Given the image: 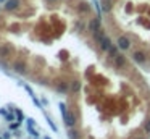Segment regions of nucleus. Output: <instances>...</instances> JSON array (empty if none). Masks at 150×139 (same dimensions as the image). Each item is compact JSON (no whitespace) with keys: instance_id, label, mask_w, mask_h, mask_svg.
I'll use <instances>...</instances> for the list:
<instances>
[{"instance_id":"obj_11","label":"nucleus","mask_w":150,"mask_h":139,"mask_svg":"<svg viewBox=\"0 0 150 139\" xmlns=\"http://www.w3.org/2000/svg\"><path fill=\"white\" fill-rule=\"evenodd\" d=\"M145 131H147V133H150V120L147 121V125H145Z\"/></svg>"},{"instance_id":"obj_14","label":"nucleus","mask_w":150,"mask_h":139,"mask_svg":"<svg viewBox=\"0 0 150 139\" xmlns=\"http://www.w3.org/2000/svg\"><path fill=\"white\" fill-rule=\"evenodd\" d=\"M136 139H144V138H136Z\"/></svg>"},{"instance_id":"obj_1","label":"nucleus","mask_w":150,"mask_h":139,"mask_svg":"<svg viewBox=\"0 0 150 139\" xmlns=\"http://www.w3.org/2000/svg\"><path fill=\"white\" fill-rule=\"evenodd\" d=\"M129 44H131L129 39L124 37V36H121V37L118 39V47H119V49H123V50H128V49H129Z\"/></svg>"},{"instance_id":"obj_4","label":"nucleus","mask_w":150,"mask_h":139,"mask_svg":"<svg viewBox=\"0 0 150 139\" xmlns=\"http://www.w3.org/2000/svg\"><path fill=\"white\" fill-rule=\"evenodd\" d=\"M89 28H91L92 32H94L95 29H98V28H100V20H98V18H97V20H92L91 25H89Z\"/></svg>"},{"instance_id":"obj_15","label":"nucleus","mask_w":150,"mask_h":139,"mask_svg":"<svg viewBox=\"0 0 150 139\" xmlns=\"http://www.w3.org/2000/svg\"><path fill=\"white\" fill-rule=\"evenodd\" d=\"M45 139H50V138H45Z\"/></svg>"},{"instance_id":"obj_13","label":"nucleus","mask_w":150,"mask_h":139,"mask_svg":"<svg viewBox=\"0 0 150 139\" xmlns=\"http://www.w3.org/2000/svg\"><path fill=\"white\" fill-rule=\"evenodd\" d=\"M16 113H18V120L21 121V120H23V113H21V112H16Z\"/></svg>"},{"instance_id":"obj_3","label":"nucleus","mask_w":150,"mask_h":139,"mask_svg":"<svg viewBox=\"0 0 150 139\" xmlns=\"http://www.w3.org/2000/svg\"><path fill=\"white\" fill-rule=\"evenodd\" d=\"M18 5H20V0H8L7 4H5V8L7 10H15Z\"/></svg>"},{"instance_id":"obj_5","label":"nucleus","mask_w":150,"mask_h":139,"mask_svg":"<svg viewBox=\"0 0 150 139\" xmlns=\"http://www.w3.org/2000/svg\"><path fill=\"white\" fill-rule=\"evenodd\" d=\"M15 70H16L18 73H23V71H24V63L16 62V63H15Z\"/></svg>"},{"instance_id":"obj_6","label":"nucleus","mask_w":150,"mask_h":139,"mask_svg":"<svg viewBox=\"0 0 150 139\" xmlns=\"http://www.w3.org/2000/svg\"><path fill=\"white\" fill-rule=\"evenodd\" d=\"M144 58H145V57H144V53L142 52H136L134 53V60H136V62H144Z\"/></svg>"},{"instance_id":"obj_12","label":"nucleus","mask_w":150,"mask_h":139,"mask_svg":"<svg viewBox=\"0 0 150 139\" xmlns=\"http://www.w3.org/2000/svg\"><path fill=\"white\" fill-rule=\"evenodd\" d=\"M70 138H71V139H76V138H77V136H76V133H74V131H71V133H70Z\"/></svg>"},{"instance_id":"obj_10","label":"nucleus","mask_w":150,"mask_h":139,"mask_svg":"<svg viewBox=\"0 0 150 139\" xmlns=\"http://www.w3.org/2000/svg\"><path fill=\"white\" fill-rule=\"evenodd\" d=\"M108 52L112 53V55H115V57H116V49H115V47H112V49H110Z\"/></svg>"},{"instance_id":"obj_8","label":"nucleus","mask_w":150,"mask_h":139,"mask_svg":"<svg viewBox=\"0 0 150 139\" xmlns=\"http://www.w3.org/2000/svg\"><path fill=\"white\" fill-rule=\"evenodd\" d=\"M115 62H116V65H123V63H124V57H123V55H116V60H115Z\"/></svg>"},{"instance_id":"obj_9","label":"nucleus","mask_w":150,"mask_h":139,"mask_svg":"<svg viewBox=\"0 0 150 139\" xmlns=\"http://www.w3.org/2000/svg\"><path fill=\"white\" fill-rule=\"evenodd\" d=\"M102 5H103V7H102V10H103V11H108L110 8H112V5H110L108 2H107V0H105V2H103Z\"/></svg>"},{"instance_id":"obj_7","label":"nucleus","mask_w":150,"mask_h":139,"mask_svg":"<svg viewBox=\"0 0 150 139\" xmlns=\"http://www.w3.org/2000/svg\"><path fill=\"white\" fill-rule=\"evenodd\" d=\"M71 89H73L74 92H77V91L81 89V83H79V81H74V83L71 84Z\"/></svg>"},{"instance_id":"obj_2","label":"nucleus","mask_w":150,"mask_h":139,"mask_svg":"<svg viewBox=\"0 0 150 139\" xmlns=\"http://www.w3.org/2000/svg\"><path fill=\"white\" fill-rule=\"evenodd\" d=\"M63 118H65V123H66V126H73L74 121H76V120H74V117H73V113H70V112H66V115H65Z\"/></svg>"}]
</instances>
